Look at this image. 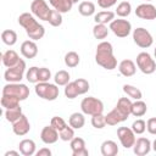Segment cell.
<instances>
[{"label":"cell","mask_w":156,"mask_h":156,"mask_svg":"<svg viewBox=\"0 0 156 156\" xmlns=\"http://www.w3.org/2000/svg\"><path fill=\"white\" fill-rule=\"evenodd\" d=\"M95 61L99 66L107 71H112L117 67V58L113 55L112 44L108 41H101L96 46Z\"/></svg>","instance_id":"cell-1"},{"label":"cell","mask_w":156,"mask_h":156,"mask_svg":"<svg viewBox=\"0 0 156 156\" xmlns=\"http://www.w3.org/2000/svg\"><path fill=\"white\" fill-rule=\"evenodd\" d=\"M18 23L26 29L27 35L32 40H39L45 35V28L29 12H23L18 16Z\"/></svg>","instance_id":"cell-2"},{"label":"cell","mask_w":156,"mask_h":156,"mask_svg":"<svg viewBox=\"0 0 156 156\" xmlns=\"http://www.w3.org/2000/svg\"><path fill=\"white\" fill-rule=\"evenodd\" d=\"M34 91L35 94L44 99V100H49V101H54L58 98V88L57 84H51L49 82H39L35 84L34 87Z\"/></svg>","instance_id":"cell-3"},{"label":"cell","mask_w":156,"mask_h":156,"mask_svg":"<svg viewBox=\"0 0 156 156\" xmlns=\"http://www.w3.org/2000/svg\"><path fill=\"white\" fill-rule=\"evenodd\" d=\"M80 110L85 115L94 116V115H98V113H102L104 112V104L98 98L88 96V98H84L82 100V102H80Z\"/></svg>","instance_id":"cell-4"},{"label":"cell","mask_w":156,"mask_h":156,"mask_svg":"<svg viewBox=\"0 0 156 156\" xmlns=\"http://www.w3.org/2000/svg\"><path fill=\"white\" fill-rule=\"evenodd\" d=\"M26 72V62L24 60H20L15 66L9 67L5 73H4V78L7 83H20L24 76Z\"/></svg>","instance_id":"cell-5"},{"label":"cell","mask_w":156,"mask_h":156,"mask_svg":"<svg viewBox=\"0 0 156 156\" xmlns=\"http://www.w3.org/2000/svg\"><path fill=\"white\" fill-rule=\"evenodd\" d=\"M2 94L16 96L23 101L29 96V88L23 83H7L2 88Z\"/></svg>","instance_id":"cell-6"},{"label":"cell","mask_w":156,"mask_h":156,"mask_svg":"<svg viewBox=\"0 0 156 156\" xmlns=\"http://www.w3.org/2000/svg\"><path fill=\"white\" fill-rule=\"evenodd\" d=\"M136 66L144 74H152L156 71V62L149 52H140L136 56Z\"/></svg>","instance_id":"cell-7"},{"label":"cell","mask_w":156,"mask_h":156,"mask_svg":"<svg viewBox=\"0 0 156 156\" xmlns=\"http://www.w3.org/2000/svg\"><path fill=\"white\" fill-rule=\"evenodd\" d=\"M133 40L141 49H147L154 43V38H152L151 33L143 27H139L133 30Z\"/></svg>","instance_id":"cell-8"},{"label":"cell","mask_w":156,"mask_h":156,"mask_svg":"<svg viewBox=\"0 0 156 156\" xmlns=\"http://www.w3.org/2000/svg\"><path fill=\"white\" fill-rule=\"evenodd\" d=\"M108 28L118 38H126L132 32L130 22L127 21V20H122V18H117V20H113L112 22H110V27Z\"/></svg>","instance_id":"cell-9"},{"label":"cell","mask_w":156,"mask_h":156,"mask_svg":"<svg viewBox=\"0 0 156 156\" xmlns=\"http://www.w3.org/2000/svg\"><path fill=\"white\" fill-rule=\"evenodd\" d=\"M117 136L119 139V143L121 145L124 147V149H130L134 146L135 144V133L133 132L132 128H128V127H119L117 129Z\"/></svg>","instance_id":"cell-10"},{"label":"cell","mask_w":156,"mask_h":156,"mask_svg":"<svg viewBox=\"0 0 156 156\" xmlns=\"http://www.w3.org/2000/svg\"><path fill=\"white\" fill-rule=\"evenodd\" d=\"M30 11L37 18L43 20V21H48L50 12H51L45 0H33L30 4Z\"/></svg>","instance_id":"cell-11"},{"label":"cell","mask_w":156,"mask_h":156,"mask_svg":"<svg viewBox=\"0 0 156 156\" xmlns=\"http://www.w3.org/2000/svg\"><path fill=\"white\" fill-rule=\"evenodd\" d=\"M135 15L141 20H149V21L155 20L156 18V7L150 2L140 4L135 9Z\"/></svg>","instance_id":"cell-12"},{"label":"cell","mask_w":156,"mask_h":156,"mask_svg":"<svg viewBox=\"0 0 156 156\" xmlns=\"http://www.w3.org/2000/svg\"><path fill=\"white\" fill-rule=\"evenodd\" d=\"M69 146H71L73 156H88L89 155V151L85 147V141L80 136H74L69 141Z\"/></svg>","instance_id":"cell-13"},{"label":"cell","mask_w":156,"mask_h":156,"mask_svg":"<svg viewBox=\"0 0 156 156\" xmlns=\"http://www.w3.org/2000/svg\"><path fill=\"white\" fill-rule=\"evenodd\" d=\"M60 135H58V130L56 128H54L51 124L50 126H46L41 129L40 132V139L43 143L45 144H55L57 140H58Z\"/></svg>","instance_id":"cell-14"},{"label":"cell","mask_w":156,"mask_h":156,"mask_svg":"<svg viewBox=\"0 0 156 156\" xmlns=\"http://www.w3.org/2000/svg\"><path fill=\"white\" fill-rule=\"evenodd\" d=\"M151 141L147 139V138H144V136H140L135 140V144L133 146V151L136 156H145L150 152L151 150Z\"/></svg>","instance_id":"cell-15"},{"label":"cell","mask_w":156,"mask_h":156,"mask_svg":"<svg viewBox=\"0 0 156 156\" xmlns=\"http://www.w3.org/2000/svg\"><path fill=\"white\" fill-rule=\"evenodd\" d=\"M12 130H13V133L16 135H20V136L26 135L30 130V123H29L27 116L22 115L20 117V119H17L16 122H13L12 123Z\"/></svg>","instance_id":"cell-16"},{"label":"cell","mask_w":156,"mask_h":156,"mask_svg":"<svg viewBox=\"0 0 156 156\" xmlns=\"http://www.w3.org/2000/svg\"><path fill=\"white\" fill-rule=\"evenodd\" d=\"M132 101L129 98H119L118 101H117V105H116V111L122 116V118L124 121H127V118L132 115L130 113V110H132Z\"/></svg>","instance_id":"cell-17"},{"label":"cell","mask_w":156,"mask_h":156,"mask_svg":"<svg viewBox=\"0 0 156 156\" xmlns=\"http://www.w3.org/2000/svg\"><path fill=\"white\" fill-rule=\"evenodd\" d=\"M21 54L26 58H34L38 54V45L34 40H24L21 45Z\"/></svg>","instance_id":"cell-18"},{"label":"cell","mask_w":156,"mask_h":156,"mask_svg":"<svg viewBox=\"0 0 156 156\" xmlns=\"http://www.w3.org/2000/svg\"><path fill=\"white\" fill-rule=\"evenodd\" d=\"M118 71H119V73H121L122 76H124V77H132V76H134L135 72H136V66H135V63H134L132 60L126 58V60H122V61L119 62V65H118Z\"/></svg>","instance_id":"cell-19"},{"label":"cell","mask_w":156,"mask_h":156,"mask_svg":"<svg viewBox=\"0 0 156 156\" xmlns=\"http://www.w3.org/2000/svg\"><path fill=\"white\" fill-rule=\"evenodd\" d=\"M20 60H21V58H20L18 54H17L15 50H11V49H10V50H7V51H5V52L1 55L2 65H4L6 68L15 66Z\"/></svg>","instance_id":"cell-20"},{"label":"cell","mask_w":156,"mask_h":156,"mask_svg":"<svg viewBox=\"0 0 156 156\" xmlns=\"http://www.w3.org/2000/svg\"><path fill=\"white\" fill-rule=\"evenodd\" d=\"M18 149L23 156H32L35 154V143L32 139H23L20 141Z\"/></svg>","instance_id":"cell-21"},{"label":"cell","mask_w":156,"mask_h":156,"mask_svg":"<svg viewBox=\"0 0 156 156\" xmlns=\"http://www.w3.org/2000/svg\"><path fill=\"white\" fill-rule=\"evenodd\" d=\"M50 5L61 13H67L72 10L73 2L71 0H49Z\"/></svg>","instance_id":"cell-22"},{"label":"cell","mask_w":156,"mask_h":156,"mask_svg":"<svg viewBox=\"0 0 156 156\" xmlns=\"http://www.w3.org/2000/svg\"><path fill=\"white\" fill-rule=\"evenodd\" d=\"M100 149L102 156H116L118 154V146L113 140H105Z\"/></svg>","instance_id":"cell-23"},{"label":"cell","mask_w":156,"mask_h":156,"mask_svg":"<svg viewBox=\"0 0 156 156\" xmlns=\"http://www.w3.org/2000/svg\"><path fill=\"white\" fill-rule=\"evenodd\" d=\"M68 124L74 128V129H80L84 127L85 124V118H84V115L83 113H79V112H74L69 116L68 118Z\"/></svg>","instance_id":"cell-24"},{"label":"cell","mask_w":156,"mask_h":156,"mask_svg":"<svg viewBox=\"0 0 156 156\" xmlns=\"http://www.w3.org/2000/svg\"><path fill=\"white\" fill-rule=\"evenodd\" d=\"M113 20H115V12L112 11H100L94 16V21L101 24H107Z\"/></svg>","instance_id":"cell-25"},{"label":"cell","mask_w":156,"mask_h":156,"mask_svg":"<svg viewBox=\"0 0 156 156\" xmlns=\"http://www.w3.org/2000/svg\"><path fill=\"white\" fill-rule=\"evenodd\" d=\"M147 111V106L143 100H135V102L132 104V110L130 113L135 117H141L146 113Z\"/></svg>","instance_id":"cell-26"},{"label":"cell","mask_w":156,"mask_h":156,"mask_svg":"<svg viewBox=\"0 0 156 156\" xmlns=\"http://www.w3.org/2000/svg\"><path fill=\"white\" fill-rule=\"evenodd\" d=\"M22 115H23V113H22V107H21V106L5 110V118H6V121L10 122V123H13V122H16L17 119H20V117H21Z\"/></svg>","instance_id":"cell-27"},{"label":"cell","mask_w":156,"mask_h":156,"mask_svg":"<svg viewBox=\"0 0 156 156\" xmlns=\"http://www.w3.org/2000/svg\"><path fill=\"white\" fill-rule=\"evenodd\" d=\"M78 11L82 16L89 17L95 13V5L91 1H82L78 6Z\"/></svg>","instance_id":"cell-28"},{"label":"cell","mask_w":156,"mask_h":156,"mask_svg":"<svg viewBox=\"0 0 156 156\" xmlns=\"http://www.w3.org/2000/svg\"><path fill=\"white\" fill-rule=\"evenodd\" d=\"M1 40H2L4 44H6L9 46H12L17 41V33L12 29H5L1 33Z\"/></svg>","instance_id":"cell-29"},{"label":"cell","mask_w":156,"mask_h":156,"mask_svg":"<svg viewBox=\"0 0 156 156\" xmlns=\"http://www.w3.org/2000/svg\"><path fill=\"white\" fill-rule=\"evenodd\" d=\"M20 101H21L20 99H17L16 96H12V95L2 94V96H1V106H2L5 110L20 106Z\"/></svg>","instance_id":"cell-30"},{"label":"cell","mask_w":156,"mask_h":156,"mask_svg":"<svg viewBox=\"0 0 156 156\" xmlns=\"http://www.w3.org/2000/svg\"><path fill=\"white\" fill-rule=\"evenodd\" d=\"M123 91L132 99L134 100H141L143 98V93L139 88L134 87V85H130V84H124L123 85Z\"/></svg>","instance_id":"cell-31"},{"label":"cell","mask_w":156,"mask_h":156,"mask_svg":"<svg viewBox=\"0 0 156 156\" xmlns=\"http://www.w3.org/2000/svg\"><path fill=\"white\" fill-rule=\"evenodd\" d=\"M108 29L106 24H101V23H96L93 28V35L95 37V39H105L108 35Z\"/></svg>","instance_id":"cell-32"},{"label":"cell","mask_w":156,"mask_h":156,"mask_svg":"<svg viewBox=\"0 0 156 156\" xmlns=\"http://www.w3.org/2000/svg\"><path fill=\"white\" fill-rule=\"evenodd\" d=\"M79 61H80V57L76 51H68L65 55V65L69 68L77 67L79 65Z\"/></svg>","instance_id":"cell-33"},{"label":"cell","mask_w":156,"mask_h":156,"mask_svg":"<svg viewBox=\"0 0 156 156\" xmlns=\"http://www.w3.org/2000/svg\"><path fill=\"white\" fill-rule=\"evenodd\" d=\"M105 118H106V124H108V126H117L118 123L124 122V119H123L122 116L116 111V108H113L112 111H110V112L105 116Z\"/></svg>","instance_id":"cell-34"},{"label":"cell","mask_w":156,"mask_h":156,"mask_svg":"<svg viewBox=\"0 0 156 156\" xmlns=\"http://www.w3.org/2000/svg\"><path fill=\"white\" fill-rule=\"evenodd\" d=\"M130 12H132V5H130V2H128V1H122V2H119V4L117 5V9H116L117 16H119V17L123 18V17L129 16Z\"/></svg>","instance_id":"cell-35"},{"label":"cell","mask_w":156,"mask_h":156,"mask_svg":"<svg viewBox=\"0 0 156 156\" xmlns=\"http://www.w3.org/2000/svg\"><path fill=\"white\" fill-rule=\"evenodd\" d=\"M69 79H71V77H69V73H68L67 71H65V69H61V71H58V72L55 74V77H54L55 84H57V85H61V87H63V85L68 84V83H69Z\"/></svg>","instance_id":"cell-36"},{"label":"cell","mask_w":156,"mask_h":156,"mask_svg":"<svg viewBox=\"0 0 156 156\" xmlns=\"http://www.w3.org/2000/svg\"><path fill=\"white\" fill-rule=\"evenodd\" d=\"M58 135H60V139L61 140H63V141H71L74 138V128H72L71 126L67 124L65 128H62L58 132Z\"/></svg>","instance_id":"cell-37"},{"label":"cell","mask_w":156,"mask_h":156,"mask_svg":"<svg viewBox=\"0 0 156 156\" xmlns=\"http://www.w3.org/2000/svg\"><path fill=\"white\" fill-rule=\"evenodd\" d=\"M48 22H49L52 27H58V26H61V24H62V13L58 12L57 10H55V9L51 10Z\"/></svg>","instance_id":"cell-38"},{"label":"cell","mask_w":156,"mask_h":156,"mask_svg":"<svg viewBox=\"0 0 156 156\" xmlns=\"http://www.w3.org/2000/svg\"><path fill=\"white\" fill-rule=\"evenodd\" d=\"M65 95H66L67 99H76V98L79 95L74 80H73V82H69L68 84L65 85Z\"/></svg>","instance_id":"cell-39"},{"label":"cell","mask_w":156,"mask_h":156,"mask_svg":"<svg viewBox=\"0 0 156 156\" xmlns=\"http://www.w3.org/2000/svg\"><path fill=\"white\" fill-rule=\"evenodd\" d=\"M91 124L96 129H102L106 126V118H105V116L102 113H98V115L91 116Z\"/></svg>","instance_id":"cell-40"},{"label":"cell","mask_w":156,"mask_h":156,"mask_svg":"<svg viewBox=\"0 0 156 156\" xmlns=\"http://www.w3.org/2000/svg\"><path fill=\"white\" fill-rule=\"evenodd\" d=\"M38 72H39V68H38V67H35V66L30 67V68L26 72V79H27L29 83H34V84L39 83Z\"/></svg>","instance_id":"cell-41"},{"label":"cell","mask_w":156,"mask_h":156,"mask_svg":"<svg viewBox=\"0 0 156 156\" xmlns=\"http://www.w3.org/2000/svg\"><path fill=\"white\" fill-rule=\"evenodd\" d=\"M76 85H77V89H78V93L79 95H83L85 93H88V90L90 89V85H89V82L84 78H78L74 80Z\"/></svg>","instance_id":"cell-42"},{"label":"cell","mask_w":156,"mask_h":156,"mask_svg":"<svg viewBox=\"0 0 156 156\" xmlns=\"http://www.w3.org/2000/svg\"><path fill=\"white\" fill-rule=\"evenodd\" d=\"M132 129L135 134H143L146 130V122L144 119H136L133 122Z\"/></svg>","instance_id":"cell-43"},{"label":"cell","mask_w":156,"mask_h":156,"mask_svg":"<svg viewBox=\"0 0 156 156\" xmlns=\"http://www.w3.org/2000/svg\"><path fill=\"white\" fill-rule=\"evenodd\" d=\"M50 124H51L54 128H56L58 132H60L62 128H65V127L67 126V123L65 122V119H63L62 117H58V116H55V117H52V118H51V122H50Z\"/></svg>","instance_id":"cell-44"},{"label":"cell","mask_w":156,"mask_h":156,"mask_svg":"<svg viewBox=\"0 0 156 156\" xmlns=\"http://www.w3.org/2000/svg\"><path fill=\"white\" fill-rule=\"evenodd\" d=\"M38 77H39V82H49V79L51 78V71L46 67H40L38 72Z\"/></svg>","instance_id":"cell-45"},{"label":"cell","mask_w":156,"mask_h":156,"mask_svg":"<svg viewBox=\"0 0 156 156\" xmlns=\"http://www.w3.org/2000/svg\"><path fill=\"white\" fill-rule=\"evenodd\" d=\"M146 129L150 134L152 135H156V117H152V118H149L147 122H146Z\"/></svg>","instance_id":"cell-46"},{"label":"cell","mask_w":156,"mask_h":156,"mask_svg":"<svg viewBox=\"0 0 156 156\" xmlns=\"http://www.w3.org/2000/svg\"><path fill=\"white\" fill-rule=\"evenodd\" d=\"M117 2V0H98V5L101 9H110Z\"/></svg>","instance_id":"cell-47"},{"label":"cell","mask_w":156,"mask_h":156,"mask_svg":"<svg viewBox=\"0 0 156 156\" xmlns=\"http://www.w3.org/2000/svg\"><path fill=\"white\" fill-rule=\"evenodd\" d=\"M35 155L37 156H51V150L48 149V147H43L39 151H37Z\"/></svg>","instance_id":"cell-48"},{"label":"cell","mask_w":156,"mask_h":156,"mask_svg":"<svg viewBox=\"0 0 156 156\" xmlns=\"http://www.w3.org/2000/svg\"><path fill=\"white\" fill-rule=\"evenodd\" d=\"M20 154L17 152V151H13V150H11V151H7L6 154H5V156H18Z\"/></svg>","instance_id":"cell-49"},{"label":"cell","mask_w":156,"mask_h":156,"mask_svg":"<svg viewBox=\"0 0 156 156\" xmlns=\"http://www.w3.org/2000/svg\"><path fill=\"white\" fill-rule=\"evenodd\" d=\"M151 147H152V150H154V151H156V139L154 140V143H152V145H151Z\"/></svg>","instance_id":"cell-50"},{"label":"cell","mask_w":156,"mask_h":156,"mask_svg":"<svg viewBox=\"0 0 156 156\" xmlns=\"http://www.w3.org/2000/svg\"><path fill=\"white\" fill-rule=\"evenodd\" d=\"M71 1H72V2H73V4H76V2H78V1H79V0H71Z\"/></svg>","instance_id":"cell-51"},{"label":"cell","mask_w":156,"mask_h":156,"mask_svg":"<svg viewBox=\"0 0 156 156\" xmlns=\"http://www.w3.org/2000/svg\"><path fill=\"white\" fill-rule=\"evenodd\" d=\"M154 54H155V58H156V48H155V51H154Z\"/></svg>","instance_id":"cell-52"},{"label":"cell","mask_w":156,"mask_h":156,"mask_svg":"<svg viewBox=\"0 0 156 156\" xmlns=\"http://www.w3.org/2000/svg\"><path fill=\"white\" fill-rule=\"evenodd\" d=\"M146 1H151V0H146Z\"/></svg>","instance_id":"cell-53"}]
</instances>
